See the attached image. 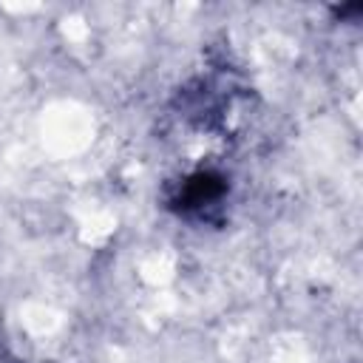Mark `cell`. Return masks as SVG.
<instances>
[{
	"label": "cell",
	"mask_w": 363,
	"mask_h": 363,
	"mask_svg": "<svg viewBox=\"0 0 363 363\" xmlns=\"http://www.w3.org/2000/svg\"><path fill=\"white\" fill-rule=\"evenodd\" d=\"M227 190L224 179L218 173H210V170H201V173H193L184 187H182V196H179V204L184 210H199L204 204H213L221 199V193Z\"/></svg>",
	"instance_id": "obj_1"
}]
</instances>
